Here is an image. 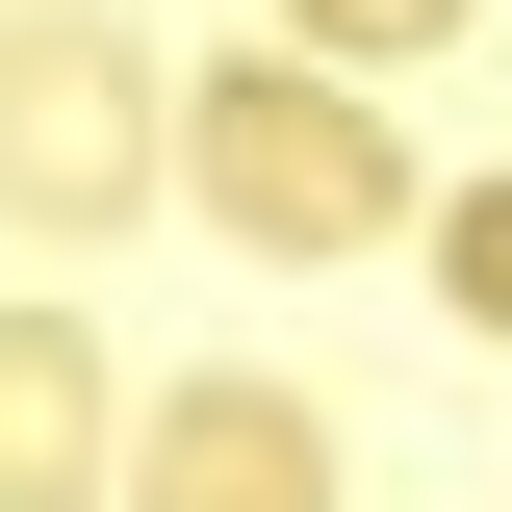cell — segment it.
Listing matches in <instances>:
<instances>
[{
	"instance_id": "1",
	"label": "cell",
	"mask_w": 512,
	"mask_h": 512,
	"mask_svg": "<svg viewBox=\"0 0 512 512\" xmlns=\"http://www.w3.org/2000/svg\"><path fill=\"white\" fill-rule=\"evenodd\" d=\"M154 128H180V180L231 205L256 256H359V231H410V128H384L333 52H231V77H180Z\"/></svg>"
},
{
	"instance_id": "2",
	"label": "cell",
	"mask_w": 512,
	"mask_h": 512,
	"mask_svg": "<svg viewBox=\"0 0 512 512\" xmlns=\"http://www.w3.org/2000/svg\"><path fill=\"white\" fill-rule=\"evenodd\" d=\"M154 26L128 0H0V231H128L154 205Z\"/></svg>"
},
{
	"instance_id": "3",
	"label": "cell",
	"mask_w": 512,
	"mask_h": 512,
	"mask_svg": "<svg viewBox=\"0 0 512 512\" xmlns=\"http://www.w3.org/2000/svg\"><path fill=\"white\" fill-rule=\"evenodd\" d=\"M103 512H333V410H308V384H256V359H205V384L128 410Z\"/></svg>"
},
{
	"instance_id": "4",
	"label": "cell",
	"mask_w": 512,
	"mask_h": 512,
	"mask_svg": "<svg viewBox=\"0 0 512 512\" xmlns=\"http://www.w3.org/2000/svg\"><path fill=\"white\" fill-rule=\"evenodd\" d=\"M128 410H103V308H0V512H103Z\"/></svg>"
},
{
	"instance_id": "5",
	"label": "cell",
	"mask_w": 512,
	"mask_h": 512,
	"mask_svg": "<svg viewBox=\"0 0 512 512\" xmlns=\"http://www.w3.org/2000/svg\"><path fill=\"white\" fill-rule=\"evenodd\" d=\"M461 0H282V52H333V77H384V52H436Z\"/></svg>"
},
{
	"instance_id": "6",
	"label": "cell",
	"mask_w": 512,
	"mask_h": 512,
	"mask_svg": "<svg viewBox=\"0 0 512 512\" xmlns=\"http://www.w3.org/2000/svg\"><path fill=\"white\" fill-rule=\"evenodd\" d=\"M436 282H461V308L512 333V180H487V205H436Z\"/></svg>"
}]
</instances>
